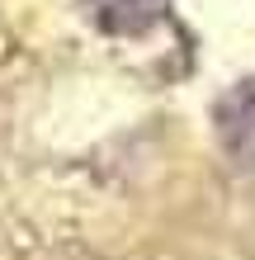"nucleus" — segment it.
I'll return each instance as SVG.
<instances>
[{
  "label": "nucleus",
  "instance_id": "obj_1",
  "mask_svg": "<svg viewBox=\"0 0 255 260\" xmlns=\"http://www.w3.org/2000/svg\"><path fill=\"white\" fill-rule=\"evenodd\" d=\"M81 5L114 34H142L166 14V0H81Z\"/></svg>",
  "mask_w": 255,
  "mask_h": 260
},
{
  "label": "nucleus",
  "instance_id": "obj_2",
  "mask_svg": "<svg viewBox=\"0 0 255 260\" xmlns=\"http://www.w3.org/2000/svg\"><path fill=\"white\" fill-rule=\"evenodd\" d=\"M227 133H232V151H236V156H241L250 171H255V85L246 90L241 100H236Z\"/></svg>",
  "mask_w": 255,
  "mask_h": 260
}]
</instances>
